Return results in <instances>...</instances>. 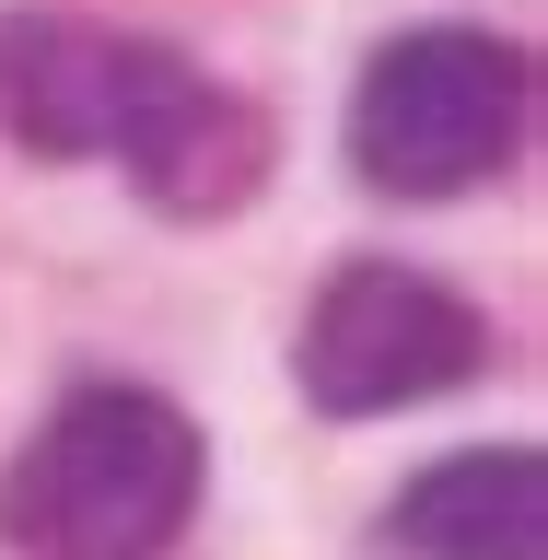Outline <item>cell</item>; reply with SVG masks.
<instances>
[{
	"mask_svg": "<svg viewBox=\"0 0 548 560\" xmlns=\"http://www.w3.org/2000/svg\"><path fill=\"white\" fill-rule=\"evenodd\" d=\"M385 537L420 560H548V467L525 444H490V455H444L397 490Z\"/></svg>",
	"mask_w": 548,
	"mask_h": 560,
	"instance_id": "8992f818",
	"label": "cell"
},
{
	"mask_svg": "<svg viewBox=\"0 0 548 560\" xmlns=\"http://www.w3.org/2000/svg\"><path fill=\"white\" fill-rule=\"evenodd\" d=\"M117 94H129V35H94L70 12H0V140L82 164L117 140Z\"/></svg>",
	"mask_w": 548,
	"mask_h": 560,
	"instance_id": "5b68a950",
	"label": "cell"
},
{
	"mask_svg": "<svg viewBox=\"0 0 548 560\" xmlns=\"http://www.w3.org/2000/svg\"><path fill=\"white\" fill-rule=\"evenodd\" d=\"M490 362V327L479 304H455L444 280L420 269H385V257H350L327 292H315L304 339H292V374H304L315 409L339 420H374V409H420Z\"/></svg>",
	"mask_w": 548,
	"mask_h": 560,
	"instance_id": "3957f363",
	"label": "cell"
},
{
	"mask_svg": "<svg viewBox=\"0 0 548 560\" xmlns=\"http://www.w3.org/2000/svg\"><path fill=\"white\" fill-rule=\"evenodd\" d=\"M105 152L140 175L152 210L210 222V210L257 199V175H269V117H257L234 82L187 70L175 47H140L129 35V94H117V140H105Z\"/></svg>",
	"mask_w": 548,
	"mask_h": 560,
	"instance_id": "277c9868",
	"label": "cell"
},
{
	"mask_svg": "<svg viewBox=\"0 0 548 560\" xmlns=\"http://www.w3.org/2000/svg\"><path fill=\"white\" fill-rule=\"evenodd\" d=\"M514 129H525V59L479 24L397 35L350 94V164L385 199H455V187L502 175Z\"/></svg>",
	"mask_w": 548,
	"mask_h": 560,
	"instance_id": "7a4b0ae2",
	"label": "cell"
},
{
	"mask_svg": "<svg viewBox=\"0 0 548 560\" xmlns=\"http://www.w3.org/2000/svg\"><path fill=\"white\" fill-rule=\"evenodd\" d=\"M199 514V432L152 385H82L47 409L12 479H0V537L24 560H152Z\"/></svg>",
	"mask_w": 548,
	"mask_h": 560,
	"instance_id": "6da1fadb",
	"label": "cell"
}]
</instances>
